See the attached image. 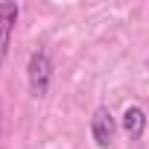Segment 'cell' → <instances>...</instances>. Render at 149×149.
Listing matches in <instances>:
<instances>
[{
	"mask_svg": "<svg viewBox=\"0 0 149 149\" xmlns=\"http://www.w3.org/2000/svg\"><path fill=\"white\" fill-rule=\"evenodd\" d=\"M114 132H117L114 114H111L105 105H100V108L94 111V117H91V137H94V143H97L100 149H108L111 140H114Z\"/></svg>",
	"mask_w": 149,
	"mask_h": 149,
	"instance_id": "7a4b0ae2",
	"label": "cell"
},
{
	"mask_svg": "<svg viewBox=\"0 0 149 149\" xmlns=\"http://www.w3.org/2000/svg\"><path fill=\"white\" fill-rule=\"evenodd\" d=\"M120 126H123V132H126L132 140H140L143 132H146V111H143L140 105H129V108L123 111V117H120Z\"/></svg>",
	"mask_w": 149,
	"mask_h": 149,
	"instance_id": "277c9868",
	"label": "cell"
},
{
	"mask_svg": "<svg viewBox=\"0 0 149 149\" xmlns=\"http://www.w3.org/2000/svg\"><path fill=\"white\" fill-rule=\"evenodd\" d=\"M18 3L12 0H3L0 3V64L6 61V53H9V38H12V29H15V21H18Z\"/></svg>",
	"mask_w": 149,
	"mask_h": 149,
	"instance_id": "3957f363",
	"label": "cell"
},
{
	"mask_svg": "<svg viewBox=\"0 0 149 149\" xmlns=\"http://www.w3.org/2000/svg\"><path fill=\"white\" fill-rule=\"evenodd\" d=\"M26 79H29V91H32V97H47L50 82H53V61H50V56H47L44 50H38V53L29 56Z\"/></svg>",
	"mask_w": 149,
	"mask_h": 149,
	"instance_id": "6da1fadb",
	"label": "cell"
}]
</instances>
